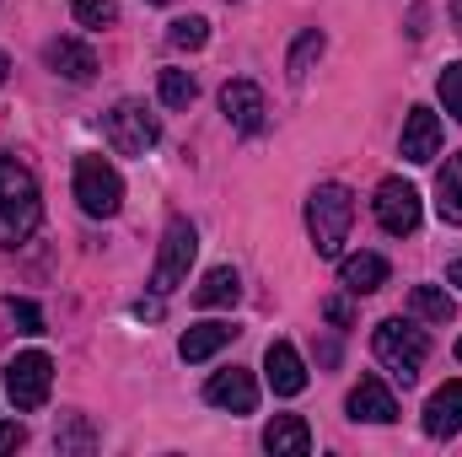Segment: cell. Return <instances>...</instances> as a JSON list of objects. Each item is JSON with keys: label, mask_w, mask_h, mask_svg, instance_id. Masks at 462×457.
<instances>
[{"label": "cell", "mask_w": 462, "mask_h": 457, "mask_svg": "<svg viewBox=\"0 0 462 457\" xmlns=\"http://www.w3.org/2000/svg\"><path fill=\"white\" fill-rule=\"evenodd\" d=\"M355 227V194L345 183H318L312 200H307V231H312V247L323 258H339Z\"/></svg>", "instance_id": "cell-1"}, {"label": "cell", "mask_w": 462, "mask_h": 457, "mask_svg": "<svg viewBox=\"0 0 462 457\" xmlns=\"http://www.w3.org/2000/svg\"><path fill=\"white\" fill-rule=\"evenodd\" d=\"M371 350H376V360H382L403 387H409V382L420 377V366L430 360V340H425V329H414L409 318H387V323H376Z\"/></svg>", "instance_id": "cell-2"}, {"label": "cell", "mask_w": 462, "mask_h": 457, "mask_svg": "<svg viewBox=\"0 0 462 457\" xmlns=\"http://www.w3.org/2000/svg\"><path fill=\"white\" fill-rule=\"evenodd\" d=\"M199 253V231L189 216H172L167 231H162V253H156V269H151V291L156 296H172L183 280H189V264Z\"/></svg>", "instance_id": "cell-3"}, {"label": "cell", "mask_w": 462, "mask_h": 457, "mask_svg": "<svg viewBox=\"0 0 462 457\" xmlns=\"http://www.w3.org/2000/svg\"><path fill=\"white\" fill-rule=\"evenodd\" d=\"M76 200H81V210L97 216V221L118 216V205H124V178H118V167L108 156H76Z\"/></svg>", "instance_id": "cell-4"}, {"label": "cell", "mask_w": 462, "mask_h": 457, "mask_svg": "<svg viewBox=\"0 0 462 457\" xmlns=\"http://www.w3.org/2000/svg\"><path fill=\"white\" fill-rule=\"evenodd\" d=\"M49 387H54V360H49L43 350H22V355L5 366V393H11V404H16L22 415L43 409V404H49Z\"/></svg>", "instance_id": "cell-5"}, {"label": "cell", "mask_w": 462, "mask_h": 457, "mask_svg": "<svg viewBox=\"0 0 462 457\" xmlns=\"http://www.w3.org/2000/svg\"><path fill=\"white\" fill-rule=\"evenodd\" d=\"M371 216H376V227L387 231V237L420 231V216H425L420 189L403 183V178H382V183H376V200H371Z\"/></svg>", "instance_id": "cell-6"}, {"label": "cell", "mask_w": 462, "mask_h": 457, "mask_svg": "<svg viewBox=\"0 0 462 457\" xmlns=\"http://www.w3.org/2000/svg\"><path fill=\"white\" fill-rule=\"evenodd\" d=\"M156 140H162V124L156 114H145V103H118L108 114V145L118 156H145Z\"/></svg>", "instance_id": "cell-7"}, {"label": "cell", "mask_w": 462, "mask_h": 457, "mask_svg": "<svg viewBox=\"0 0 462 457\" xmlns=\"http://www.w3.org/2000/svg\"><path fill=\"white\" fill-rule=\"evenodd\" d=\"M345 409H349V420H365V425H393L398 420V398H393V387L382 377H360L349 387Z\"/></svg>", "instance_id": "cell-8"}, {"label": "cell", "mask_w": 462, "mask_h": 457, "mask_svg": "<svg viewBox=\"0 0 462 457\" xmlns=\"http://www.w3.org/2000/svg\"><path fill=\"white\" fill-rule=\"evenodd\" d=\"M205 404H216V409H226V415H253V409H258V382H253V371H242V366L216 371V377L205 382Z\"/></svg>", "instance_id": "cell-9"}, {"label": "cell", "mask_w": 462, "mask_h": 457, "mask_svg": "<svg viewBox=\"0 0 462 457\" xmlns=\"http://www.w3.org/2000/svg\"><path fill=\"white\" fill-rule=\"evenodd\" d=\"M398 151H403V162H414V167L436 162V156H441V118L430 114V108H409Z\"/></svg>", "instance_id": "cell-10"}, {"label": "cell", "mask_w": 462, "mask_h": 457, "mask_svg": "<svg viewBox=\"0 0 462 457\" xmlns=\"http://www.w3.org/2000/svg\"><path fill=\"white\" fill-rule=\"evenodd\" d=\"M221 114H226L242 135H258V129H263V114H269V108H263L258 81H242V76L226 81V87H221Z\"/></svg>", "instance_id": "cell-11"}, {"label": "cell", "mask_w": 462, "mask_h": 457, "mask_svg": "<svg viewBox=\"0 0 462 457\" xmlns=\"http://www.w3.org/2000/svg\"><path fill=\"white\" fill-rule=\"evenodd\" d=\"M43 65H49L54 76H65V81H92V76H97V54H92V43H81V38H49Z\"/></svg>", "instance_id": "cell-12"}, {"label": "cell", "mask_w": 462, "mask_h": 457, "mask_svg": "<svg viewBox=\"0 0 462 457\" xmlns=\"http://www.w3.org/2000/svg\"><path fill=\"white\" fill-rule=\"evenodd\" d=\"M263 371H269V387H274L280 398L307 393V366H301V355H296V344H291V340H274V344H269Z\"/></svg>", "instance_id": "cell-13"}, {"label": "cell", "mask_w": 462, "mask_h": 457, "mask_svg": "<svg viewBox=\"0 0 462 457\" xmlns=\"http://www.w3.org/2000/svg\"><path fill=\"white\" fill-rule=\"evenodd\" d=\"M425 436L436 442H452L462 436V382H441L425 404Z\"/></svg>", "instance_id": "cell-14"}, {"label": "cell", "mask_w": 462, "mask_h": 457, "mask_svg": "<svg viewBox=\"0 0 462 457\" xmlns=\"http://www.w3.org/2000/svg\"><path fill=\"white\" fill-rule=\"evenodd\" d=\"M263 447L274 457H307L312 452V425H307L301 415H274V420L263 425Z\"/></svg>", "instance_id": "cell-15"}, {"label": "cell", "mask_w": 462, "mask_h": 457, "mask_svg": "<svg viewBox=\"0 0 462 457\" xmlns=\"http://www.w3.org/2000/svg\"><path fill=\"white\" fill-rule=\"evenodd\" d=\"M387 258L382 253H349L345 264H339V280H345L349 296H371V291H382L387 285Z\"/></svg>", "instance_id": "cell-16"}, {"label": "cell", "mask_w": 462, "mask_h": 457, "mask_svg": "<svg viewBox=\"0 0 462 457\" xmlns=\"http://www.w3.org/2000/svg\"><path fill=\"white\" fill-rule=\"evenodd\" d=\"M43 221V200H0V247L27 242Z\"/></svg>", "instance_id": "cell-17"}, {"label": "cell", "mask_w": 462, "mask_h": 457, "mask_svg": "<svg viewBox=\"0 0 462 457\" xmlns=\"http://www.w3.org/2000/svg\"><path fill=\"white\" fill-rule=\"evenodd\" d=\"M231 340H236V329H231V323H194V329L178 340V355H183L189 366H199V360H210L216 350H226Z\"/></svg>", "instance_id": "cell-18"}, {"label": "cell", "mask_w": 462, "mask_h": 457, "mask_svg": "<svg viewBox=\"0 0 462 457\" xmlns=\"http://www.w3.org/2000/svg\"><path fill=\"white\" fill-rule=\"evenodd\" d=\"M436 216L462 227V156H447V167L436 173Z\"/></svg>", "instance_id": "cell-19"}, {"label": "cell", "mask_w": 462, "mask_h": 457, "mask_svg": "<svg viewBox=\"0 0 462 457\" xmlns=\"http://www.w3.org/2000/svg\"><path fill=\"white\" fill-rule=\"evenodd\" d=\"M242 296V280H236V269L231 264H216L205 280H199V291H194V307H231Z\"/></svg>", "instance_id": "cell-20"}, {"label": "cell", "mask_w": 462, "mask_h": 457, "mask_svg": "<svg viewBox=\"0 0 462 457\" xmlns=\"http://www.w3.org/2000/svg\"><path fill=\"white\" fill-rule=\"evenodd\" d=\"M409 312H414L420 323H452L457 302H452V291H441V285H414V291H409Z\"/></svg>", "instance_id": "cell-21"}, {"label": "cell", "mask_w": 462, "mask_h": 457, "mask_svg": "<svg viewBox=\"0 0 462 457\" xmlns=\"http://www.w3.org/2000/svg\"><path fill=\"white\" fill-rule=\"evenodd\" d=\"M323 49H328V38H323L318 27H307V33L296 38L291 60H285V76H291V81H307V70H312V60H323Z\"/></svg>", "instance_id": "cell-22"}, {"label": "cell", "mask_w": 462, "mask_h": 457, "mask_svg": "<svg viewBox=\"0 0 462 457\" xmlns=\"http://www.w3.org/2000/svg\"><path fill=\"white\" fill-rule=\"evenodd\" d=\"M0 200H38V178L16 156H0Z\"/></svg>", "instance_id": "cell-23"}, {"label": "cell", "mask_w": 462, "mask_h": 457, "mask_svg": "<svg viewBox=\"0 0 462 457\" xmlns=\"http://www.w3.org/2000/svg\"><path fill=\"white\" fill-rule=\"evenodd\" d=\"M156 92H162V103H167V108H194V98H199V81H194L189 70H162Z\"/></svg>", "instance_id": "cell-24"}, {"label": "cell", "mask_w": 462, "mask_h": 457, "mask_svg": "<svg viewBox=\"0 0 462 457\" xmlns=\"http://www.w3.org/2000/svg\"><path fill=\"white\" fill-rule=\"evenodd\" d=\"M167 43L194 54V49H205V43H210V22H205V16H178V22L167 27Z\"/></svg>", "instance_id": "cell-25"}, {"label": "cell", "mask_w": 462, "mask_h": 457, "mask_svg": "<svg viewBox=\"0 0 462 457\" xmlns=\"http://www.w3.org/2000/svg\"><path fill=\"white\" fill-rule=\"evenodd\" d=\"M70 11H76V22H81V27H114V22H118L114 0H70Z\"/></svg>", "instance_id": "cell-26"}, {"label": "cell", "mask_w": 462, "mask_h": 457, "mask_svg": "<svg viewBox=\"0 0 462 457\" xmlns=\"http://www.w3.org/2000/svg\"><path fill=\"white\" fill-rule=\"evenodd\" d=\"M436 92H441V108H447V114H452V118L462 124V60H457V65H447V70H441Z\"/></svg>", "instance_id": "cell-27"}, {"label": "cell", "mask_w": 462, "mask_h": 457, "mask_svg": "<svg viewBox=\"0 0 462 457\" xmlns=\"http://www.w3.org/2000/svg\"><path fill=\"white\" fill-rule=\"evenodd\" d=\"M5 312L22 323V334H43V312H38V302H27V296H11V302H5Z\"/></svg>", "instance_id": "cell-28"}, {"label": "cell", "mask_w": 462, "mask_h": 457, "mask_svg": "<svg viewBox=\"0 0 462 457\" xmlns=\"http://www.w3.org/2000/svg\"><path fill=\"white\" fill-rule=\"evenodd\" d=\"M54 447H60V452H65V447H92V431H87L81 420H70L65 431H54Z\"/></svg>", "instance_id": "cell-29"}, {"label": "cell", "mask_w": 462, "mask_h": 457, "mask_svg": "<svg viewBox=\"0 0 462 457\" xmlns=\"http://www.w3.org/2000/svg\"><path fill=\"white\" fill-rule=\"evenodd\" d=\"M323 318H328L334 329H349V323H355V307H349L345 296H328V302H323Z\"/></svg>", "instance_id": "cell-30"}, {"label": "cell", "mask_w": 462, "mask_h": 457, "mask_svg": "<svg viewBox=\"0 0 462 457\" xmlns=\"http://www.w3.org/2000/svg\"><path fill=\"white\" fill-rule=\"evenodd\" d=\"M11 447H22V425L16 420H0V452H11Z\"/></svg>", "instance_id": "cell-31"}, {"label": "cell", "mask_w": 462, "mask_h": 457, "mask_svg": "<svg viewBox=\"0 0 462 457\" xmlns=\"http://www.w3.org/2000/svg\"><path fill=\"white\" fill-rule=\"evenodd\" d=\"M447 280H452V285H462V258L452 264V269H447Z\"/></svg>", "instance_id": "cell-32"}, {"label": "cell", "mask_w": 462, "mask_h": 457, "mask_svg": "<svg viewBox=\"0 0 462 457\" xmlns=\"http://www.w3.org/2000/svg\"><path fill=\"white\" fill-rule=\"evenodd\" d=\"M452 22H457V33H462V0H452Z\"/></svg>", "instance_id": "cell-33"}, {"label": "cell", "mask_w": 462, "mask_h": 457, "mask_svg": "<svg viewBox=\"0 0 462 457\" xmlns=\"http://www.w3.org/2000/svg\"><path fill=\"white\" fill-rule=\"evenodd\" d=\"M5 70H11V60H5V54H0V87H5Z\"/></svg>", "instance_id": "cell-34"}, {"label": "cell", "mask_w": 462, "mask_h": 457, "mask_svg": "<svg viewBox=\"0 0 462 457\" xmlns=\"http://www.w3.org/2000/svg\"><path fill=\"white\" fill-rule=\"evenodd\" d=\"M457 360H462V340H457Z\"/></svg>", "instance_id": "cell-35"}, {"label": "cell", "mask_w": 462, "mask_h": 457, "mask_svg": "<svg viewBox=\"0 0 462 457\" xmlns=\"http://www.w3.org/2000/svg\"><path fill=\"white\" fill-rule=\"evenodd\" d=\"M151 5H162V0H151Z\"/></svg>", "instance_id": "cell-36"}]
</instances>
